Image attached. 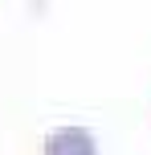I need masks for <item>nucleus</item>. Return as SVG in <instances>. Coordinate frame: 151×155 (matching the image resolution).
Masks as SVG:
<instances>
[{
	"mask_svg": "<svg viewBox=\"0 0 151 155\" xmlns=\"http://www.w3.org/2000/svg\"><path fill=\"white\" fill-rule=\"evenodd\" d=\"M41 155H98V139L86 127H53L41 139Z\"/></svg>",
	"mask_w": 151,
	"mask_h": 155,
	"instance_id": "f257e3e1",
	"label": "nucleus"
}]
</instances>
